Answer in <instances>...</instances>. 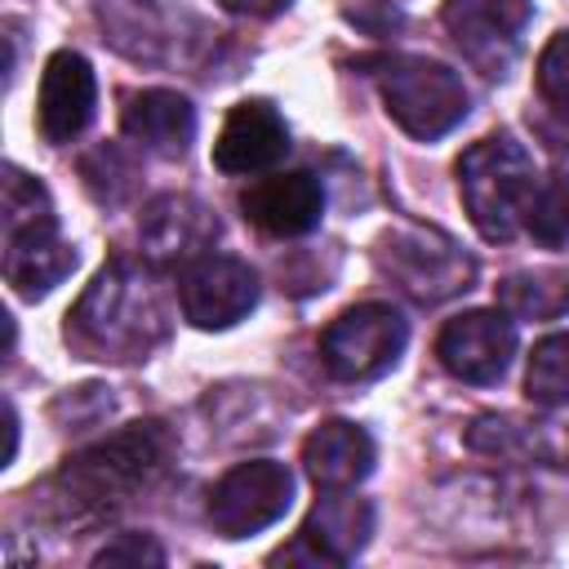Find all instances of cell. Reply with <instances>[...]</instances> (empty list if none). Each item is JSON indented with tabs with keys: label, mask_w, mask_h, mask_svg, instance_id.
<instances>
[{
	"label": "cell",
	"mask_w": 569,
	"mask_h": 569,
	"mask_svg": "<svg viewBox=\"0 0 569 569\" xmlns=\"http://www.w3.org/2000/svg\"><path fill=\"white\" fill-rule=\"evenodd\" d=\"M538 98L547 116L560 120V129H547V133H551V147L565 151L569 147V31L551 36V44L538 58Z\"/></svg>",
	"instance_id": "cell-23"
},
{
	"label": "cell",
	"mask_w": 569,
	"mask_h": 569,
	"mask_svg": "<svg viewBox=\"0 0 569 569\" xmlns=\"http://www.w3.org/2000/svg\"><path fill=\"white\" fill-rule=\"evenodd\" d=\"M160 560H164V551L142 533H124L93 556V565H160Z\"/></svg>",
	"instance_id": "cell-24"
},
{
	"label": "cell",
	"mask_w": 569,
	"mask_h": 569,
	"mask_svg": "<svg viewBox=\"0 0 569 569\" xmlns=\"http://www.w3.org/2000/svg\"><path fill=\"white\" fill-rule=\"evenodd\" d=\"M93 102H98V84H93L89 62L80 53H71V49H58L44 62V76H40L36 124H40L44 142L62 147L71 138H80L84 124L93 120Z\"/></svg>",
	"instance_id": "cell-13"
},
{
	"label": "cell",
	"mask_w": 569,
	"mask_h": 569,
	"mask_svg": "<svg viewBox=\"0 0 569 569\" xmlns=\"http://www.w3.org/2000/svg\"><path fill=\"white\" fill-rule=\"evenodd\" d=\"M378 93L387 116L418 142L445 138L467 116V84L436 58L396 53L378 67Z\"/></svg>",
	"instance_id": "cell-5"
},
{
	"label": "cell",
	"mask_w": 569,
	"mask_h": 569,
	"mask_svg": "<svg viewBox=\"0 0 569 569\" xmlns=\"http://www.w3.org/2000/svg\"><path fill=\"white\" fill-rule=\"evenodd\" d=\"M0 222H4V240H9V236H27V231L58 227V222H53V200H49V191H44L36 178H27L18 164L4 169V213H0Z\"/></svg>",
	"instance_id": "cell-22"
},
{
	"label": "cell",
	"mask_w": 569,
	"mask_h": 569,
	"mask_svg": "<svg viewBox=\"0 0 569 569\" xmlns=\"http://www.w3.org/2000/svg\"><path fill=\"white\" fill-rule=\"evenodd\" d=\"M218 4L240 18H276L280 9H289V0H218Z\"/></svg>",
	"instance_id": "cell-25"
},
{
	"label": "cell",
	"mask_w": 569,
	"mask_h": 569,
	"mask_svg": "<svg viewBox=\"0 0 569 569\" xmlns=\"http://www.w3.org/2000/svg\"><path fill=\"white\" fill-rule=\"evenodd\" d=\"M289 151V124L284 116L262 102V98H249V102H236L222 120V133L213 142V164L231 178H244V173H262L271 164H280Z\"/></svg>",
	"instance_id": "cell-12"
},
{
	"label": "cell",
	"mask_w": 569,
	"mask_h": 569,
	"mask_svg": "<svg viewBox=\"0 0 569 569\" xmlns=\"http://www.w3.org/2000/svg\"><path fill=\"white\" fill-rule=\"evenodd\" d=\"M436 356L440 365L476 387H489L507 373L511 356H516V325L507 320V311H462L453 320H445L440 338H436Z\"/></svg>",
	"instance_id": "cell-10"
},
{
	"label": "cell",
	"mask_w": 569,
	"mask_h": 569,
	"mask_svg": "<svg viewBox=\"0 0 569 569\" xmlns=\"http://www.w3.org/2000/svg\"><path fill=\"white\" fill-rule=\"evenodd\" d=\"M71 271H76V249L58 240V227L4 240V280L13 284L18 298H44Z\"/></svg>",
	"instance_id": "cell-18"
},
{
	"label": "cell",
	"mask_w": 569,
	"mask_h": 569,
	"mask_svg": "<svg viewBox=\"0 0 569 569\" xmlns=\"http://www.w3.org/2000/svg\"><path fill=\"white\" fill-rule=\"evenodd\" d=\"M240 209L267 236H280V240L307 236L325 213V191H320L316 173H307V169L271 173V178H258L240 191Z\"/></svg>",
	"instance_id": "cell-14"
},
{
	"label": "cell",
	"mask_w": 569,
	"mask_h": 569,
	"mask_svg": "<svg viewBox=\"0 0 569 569\" xmlns=\"http://www.w3.org/2000/svg\"><path fill=\"white\" fill-rule=\"evenodd\" d=\"M169 458L173 436L164 422H129L116 436L71 453L53 476V493L67 516H107L151 489L164 476Z\"/></svg>",
	"instance_id": "cell-2"
},
{
	"label": "cell",
	"mask_w": 569,
	"mask_h": 569,
	"mask_svg": "<svg viewBox=\"0 0 569 569\" xmlns=\"http://www.w3.org/2000/svg\"><path fill=\"white\" fill-rule=\"evenodd\" d=\"M120 129L142 151H151L160 160H178V156H187V147L196 138V107L173 89H142V93L124 98Z\"/></svg>",
	"instance_id": "cell-16"
},
{
	"label": "cell",
	"mask_w": 569,
	"mask_h": 569,
	"mask_svg": "<svg viewBox=\"0 0 569 569\" xmlns=\"http://www.w3.org/2000/svg\"><path fill=\"white\" fill-rule=\"evenodd\" d=\"M525 396L542 409L569 405V333H547L525 369Z\"/></svg>",
	"instance_id": "cell-20"
},
{
	"label": "cell",
	"mask_w": 569,
	"mask_h": 569,
	"mask_svg": "<svg viewBox=\"0 0 569 569\" xmlns=\"http://www.w3.org/2000/svg\"><path fill=\"white\" fill-rule=\"evenodd\" d=\"M67 333L80 351L98 360H138L169 333L164 289L147 267L116 258L71 307Z\"/></svg>",
	"instance_id": "cell-1"
},
{
	"label": "cell",
	"mask_w": 569,
	"mask_h": 569,
	"mask_svg": "<svg viewBox=\"0 0 569 569\" xmlns=\"http://www.w3.org/2000/svg\"><path fill=\"white\" fill-rule=\"evenodd\" d=\"M373 262L400 293H409L422 307L458 298L476 280V258L453 236L422 222H400L382 231L373 244Z\"/></svg>",
	"instance_id": "cell-4"
},
{
	"label": "cell",
	"mask_w": 569,
	"mask_h": 569,
	"mask_svg": "<svg viewBox=\"0 0 569 569\" xmlns=\"http://www.w3.org/2000/svg\"><path fill=\"white\" fill-rule=\"evenodd\" d=\"M293 502V476L284 462L253 458L231 467L209 489V525L222 538H249L267 525H276Z\"/></svg>",
	"instance_id": "cell-7"
},
{
	"label": "cell",
	"mask_w": 569,
	"mask_h": 569,
	"mask_svg": "<svg viewBox=\"0 0 569 569\" xmlns=\"http://www.w3.org/2000/svg\"><path fill=\"white\" fill-rule=\"evenodd\" d=\"M138 240L156 267H173V262L187 267V262L204 258L209 244L218 240V218L196 196H160L142 209Z\"/></svg>",
	"instance_id": "cell-11"
},
{
	"label": "cell",
	"mask_w": 569,
	"mask_h": 569,
	"mask_svg": "<svg viewBox=\"0 0 569 569\" xmlns=\"http://www.w3.org/2000/svg\"><path fill=\"white\" fill-rule=\"evenodd\" d=\"M533 182V156L511 133H489L458 156V196L485 240L516 236Z\"/></svg>",
	"instance_id": "cell-3"
},
{
	"label": "cell",
	"mask_w": 569,
	"mask_h": 569,
	"mask_svg": "<svg viewBox=\"0 0 569 569\" xmlns=\"http://www.w3.org/2000/svg\"><path fill=\"white\" fill-rule=\"evenodd\" d=\"M409 342V325L387 302H360L325 325L320 360L338 382H369L382 378Z\"/></svg>",
	"instance_id": "cell-6"
},
{
	"label": "cell",
	"mask_w": 569,
	"mask_h": 569,
	"mask_svg": "<svg viewBox=\"0 0 569 569\" xmlns=\"http://www.w3.org/2000/svg\"><path fill=\"white\" fill-rule=\"evenodd\" d=\"M369 533H373V507L347 489H325V498L302 520L293 551H307L311 560L325 565H347L365 551Z\"/></svg>",
	"instance_id": "cell-15"
},
{
	"label": "cell",
	"mask_w": 569,
	"mask_h": 569,
	"mask_svg": "<svg viewBox=\"0 0 569 569\" xmlns=\"http://www.w3.org/2000/svg\"><path fill=\"white\" fill-rule=\"evenodd\" d=\"M498 307L520 320H556L569 311V271L565 267H525L498 280Z\"/></svg>",
	"instance_id": "cell-19"
},
{
	"label": "cell",
	"mask_w": 569,
	"mask_h": 569,
	"mask_svg": "<svg viewBox=\"0 0 569 569\" xmlns=\"http://www.w3.org/2000/svg\"><path fill=\"white\" fill-rule=\"evenodd\" d=\"M373 440L365 427L329 418L302 440V467L316 480V489H356L373 471Z\"/></svg>",
	"instance_id": "cell-17"
},
{
	"label": "cell",
	"mask_w": 569,
	"mask_h": 569,
	"mask_svg": "<svg viewBox=\"0 0 569 569\" xmlns=\"http://www.w3.org/2000/svg\"><path fill=\"white\" fill-rule=\"evenodd\" d=\"M525 227L538 244H569V173H547L533 182L525 204Z\"/></svg>",
	"instance_id": "cell-21"
},
{
	"label": "cell",
	"mask_w": 569,
	"mask_h": 569,
	"mask_svg": "<svg viewBox=\"0 0 569 569\" xmlns=\"http://www.w3.org/2000/svg\"><path fill=\"white\" fill-rule=\"evenodd\" d=\"M178 302L196 329H231L258 307V276L240 258L204 253L182 267Z\"/></svg>",
	"instance_id": "cell-9"
},
{
	"label": "cell",
	"mask_w": 569,
	"mask_h": 569,
	"mask_svg": "<svg viewBox=\"0 0 569 569\" xmlns=\"http://www.w3.org/2000/svg\"><path fill=\"white\" fill-rule=\"evenodd\" d=\"M440 22L480 76L502 80L516 62L520 31L529 22V0H445Z\"/></svg>",
	"instance_id": "cell-8"
}]
</instances>
